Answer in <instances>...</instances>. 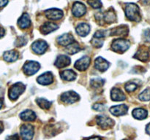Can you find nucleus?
<instances>
[{
  "instance_id": "25",
  "label": "nucleus",
  "mask_w": 150,
  "mask_h": 140,
  "mask_svg": "<svg viewBox=\"0 0 150 140\" xmlns=\"http://www.w3.org/2000/svg\"><path fill=\"white\" fill-rule=\"evenodd\" d=\"M20 117L23 121H34L36 118V115L32 110H25L20 114Z\"/></svg>"
},
{
  "instance_id": "1",
  "label": "nucleus",
  "mask_w": 150,
  "mask_h": 140,
  "mask_svg": "<svg viewBox=\"0 0 150 140\" xmlns=\"http://www.w3.org/2000/svg\"><path fill=\"white\" fill-rule=\"evenodd\" d=\"M125 11V15L127 18L132 21L139 22L142 19L140 15V9L139 6L134 3L126 4Z\"/></svg>"
},
{
  "instance_id": "8",
  "label": "nucleus",
  "mask_w": 150,
  "mask_h": 140,
  "mask_svg": "<svg viewBox=\"0 0 150 140\" xmlns=\"http://www.w3.org/2000/svg\"><path fill=\"white\" fill-rule=\"evenodd\" d=\"M45 15L47 18L51 20H60L63 17V12L59 9L52 8L45 10Z\"/></svg>"
},
{
  "instance_id": "48",
  "label": "nucleus",
  "mask_w": 150,
  "mask_h": 140,
  "mask_svg": "<svg viewBox=\"0 0 150 140\" xmlns=\"http://www.w3.org/2000/svg\"><path fill=\"white\" fill-rule=\"evenodd\" d=\"M149 49H150V48H149Z\"/></svg>"
},
{
  "instance_id": "44",
  "label": "nucleus",
  "mask_w": 150,
  "mask_h": 140,
  "mask_svg": "<svg viewBox=\"0 0 150 140\" xmlns=\"http://www.w3.org/2000/svg\"><path fill=\"white\" fill-rule=\"evenodd\" d=\"M142 2L144 4H150V0H142Z\"/></svg>"
},
{
  "instance_id": "43",
  "label": "nucleus",
  "mask_w": 150,
  "mask_h": 140,
  "mask_svg": "<svg viewBox=\"0 0 150 140\" xmlns=\"http://www.w3.org/2000/svg\"><path fill=\"white\" fill-rule=\"evenodd\" d=\"M86 140H102V139H101L100 138H99V137L95 136V137H92V138H89Z\"/></svg>"
},
{
  "instance_id": "42",
  "label": "nucleus",
  "mask_w": 150,
  "mask_h": 140,
  "mask_svg": "<svg viewBox=\"0 0 150 140\" xmlns=\"http://www.w3.org/2000/svg\"><path fill=\"white\" fill-rule=\"evenodd\" d=\"M4 35V30L2 29V28L0 27V38L2 37Z\"/></svg>"
},
{
  "instance_id": "40",
  "label": "nucleus",
  "mask_w": 150,
  "mask_h": 140,
  "mask_svg": "<svg viewBox=\"0 0 150 140\" xmlns=\"http://www.w3.org/2000/svg\"><path fill=\"white\" fill-rule=\"evenodd\" d=\"M8 0H0V7H3L7 5Z\"/></svg>"
},
{
  "instance_id": "33",
  "label": "nucleus",
  "mask_w": 150,
  "mask_h": 140,
  "mask_svg": "<svg viewBox=\"0 0 150 140\" xmlns=\"http://www.w3.org/2000/svg\"><path fill=\"white\" fill-rule=\"evenodd\" d=\"M88 4L95 9L100 8L102 7V2L100 0H88Z\"/></svg>"
},
{
  "instance_id": "46",
  "label": "nucleus",
  "mask_w": 150,
  "mask_h": 140,
  "mask_svg": "<svg viewBox=\"0 0 150 140\" xmlns=\"http://www.w3.org/2000/svg\"><path fill=\"white\" fill-rule=\"evenodd\" d=\"M2 104H3L2 100H1V99H0V109H1V106H2Z\"/></svg>"
},
{
  "instance_id": "9",
  "label": "nucleus",
  "mask_w": 150,
  "mask_h": 140,
  "mask_svg": "<svg viewBox=\"0 0 150 140\" xmlns=\"http://www.w3.org/2000/svg\"><path fill=\"white\" fill-rule=\"evenodd\" d=\"M72 13L73 15L76 18H79L83 16L86 13V7L83 3L76 1L73 4V8H72Z\"/></svg>"
},
{
  "instance_id": "16",
  "label": "nucleus",
  "mask_w": 150,
  "mask_h": 140,
  "mask_svg": "<svg viewBox=\"0 0 150 140\" xmlns=\"http://www.w3.org/2000/svg\"><path fill=\"white\" fill-rule=\"evenodd\" d=\"M110 64L102 57H98L95 61V67L100 71H105L109 67Z\"/></svg>"
},
{
  "instance_id": "30",
  "label": "nucleus",
  "mask_w": 150,
  "mask_h": 140,
  "mask_svg": "<svg viewBox=\"0 0 150 140\" xmlns=\"http://www.w3.org/2000/svg\"><path fill=\"white\" fill-rule=\"evenodd\" d=\"M104 80L100 77H96V78H93L91 80V86L94 88H98L102 87L104 85Z\"/></svg>"
},
{
  "instance_id": "5",
  "label": "nucleus",
  "mask_w": 150,
  "mask_h": 140,
  "mask_svg": "<svg viewBox=\"0 0 150 140\" xmlns=\"http://www.w3.org/2000/svg\"><path fill=\"white\" fill-rule=\"evenodd\" d=\"M21 135L23 140H32L34 136V127L31 124H23L21 128Z\"/></svg>"
},
{
  "instance_id": "13",
  "label": "nucleus",
  "mask_w": 150,
  "mask_h": 140,
  "mask_svg": "<svg viewBox=\"0 0 150 140\" xmlns=\"http://www.w3.org/2000/svg\"><path fill=\"white\" fill-rule=\"evenodd\" d=\"M128 107L125 104H120L117 106H113L110 108V112L114 116H122L127 113Z\"/></svg>"
},
{
  "instance_id": "10",
  "label": "nucleus",
  "mask_w": 150,
  "mask_h": 140,
  "mask_svg": "<svg viewBox=\"0 0 150 140\" xmlns=\"http://www.w3.org/2000/svg\"><path fill=\"white\" fill-rule=\"evenodd\" d=\"M48 44L44 40H38L32 45V50L37 54H43L48 48Z\"/></svg>"
},
{
  "instance_id": "32",
  "label": "nucleus",
  "mask_w": 150,
  "mask_h": 140,
  "mask_svg": "<svg viewBox=\"0 0 150 140\" xmlns=\"http://www.w3.org/2000/svg\"><path fill=\"white\" fill-rule=\"evenodd\" d=\"M138 88V85L133 82H130V83H126L125 85V90L127 92H133L135 91Z\"/></svg>"
},
{
  "instance_id": "20",
  "label": "nucleus",
  "mask_w": 150,
  "mask_h": 140,
  "mask_svg": "<svg viewBox=\"0 0 150 140\" xmlns=\"http://www.w3.org/2000/svg\"><path fill=\"white\" fill-rule=\"evenodd\" d=\"M76 33L81 36H86L90 32V26L88 23H81L76 27Z\"/></svg>"
},
{
  "instance_id": "29",
  "label": "nucleus",
  "mask_w": 150,
  "mask_h": 140,
  "mask_svg": "<svg viewBox=\"0 0 150 140\" xmlns=\"http://www.w3.org/2000/svg\"><path fill=\"white\" fill-rule=\"evenodd\" d=\"M36 102L40 107L44 109H48L51 106V102H49L47 99H43V98H40V99H36Z\"/></svg>"
},
{
  "instance_id": "21",
  "label": "nucleus",
  "mask_w": 150,
  "mask_h": 140,
  "mask_svg": "<svg viewBox=\"0 0 150 140\" xmlns=\"http://www.w3.org/2000/svg\"><path fill=\"white\" fill-rule=\"evenodd\" d=\"M18 25L21 29H27L31 26V20L27 13H23L18 20Z\"/></svg>"
},
{
  "instance_id": "34",
  "label": "nucleus",
  "mask_w": 150,
  "mask_h": 140,
  "mask_svg": "<svg viewBox=\"0 0 150 140\" xmlns=\"http://www.w3.org/2000/svg\"><path fill=\"white\" fill-rule=\"evenodd\" d=\"M26 42H27V40H26L25 36H19L17 39V40H16L15 45L18 47H21L26 45Z\"/></svg>"
},
{
  "instance_id": "6",
  "label": "nucleus",
  "mask_w": 150,
  "mask_h": 140,
  "mask_svg": "<svg viewBox=\"0 0 150 140\" xmlns=\"http://www.w3.org/2000/svg\"><path fill=\"white\" fill-rule=\"evenodd\" d=\"M80 99V96L74 91H67L61 95V100L65 104H73Z\"/></svg>"
},
{
  "instance_id": "38",
  "label": "nucleus",
  "mask_w": 150,
  "mask_h": 140,
  "mask_svg": "<svg viewBox=\"0 0 150 140\" xmlns=\"http://www.w3.org/2000/svg\"><path fill=\"white\" fill-rule=\"evenodd\" d=\"M6 140H19V137L18 134H14L12 136H8L6 138Z\"/></svg>"
},
{
  "instance_id": "47",
  "label": "nucleus",
  "mask_w": 150,
  "mask_h": 140,
  "mask_svg": "<svg viewBox=\"0 0 150 140\" xmlns=\"http://www.w3.org/2000/svg\"><path fill=\"white\" fill-rule=\"evenodd\" d=\"M124 140H128V139H124Z\"/></svg>"
},
{
  "instance_id": "4",
  "label": "nucleus",
  "mask_w": 150,
  "mask_h": 140,
  "mask_svg": "<svg viewBox=\"0 0 150 140\" xmlns=\"http://www.w3.org/2000/svg\"><path fill=\"white\" fill-rule=\"evenodd\" d=\"M40 68V65L38 62L35 61H28L24 64L23 66V72L28 76L33 75L36 74Z\"/></svg>"
},
{
  "instance_id": "23",
  "label": "nucleus",
  "mask_w": 150,
  "mask_h": 140,
  "mask_svg": "<svg viewBox=\"0 0 150 140\" xmlns=\"http://www.w3.org/2000/svg\"><path fill=\"white\" fill-rule=\"evenodd\" d=\"M61 78L65 81H73L76 79V73L72 69H65L60 73Z\"/></svg>"
},
{
  "instance_id": "7",
  "label": "nucleus",
  "mask_w": 150,
  "mask_h": 140,
  "mask_svg": "<svg viewBox=\"0 0 150 140\" xmlns=\"http://www.w3.org/2000/svg\"><path fill=\"white\" fill-rule=\"evenodd\" d=\"M97 123L100 128L107 129V128H111L114 125V121L107 116L100 115L97 117Z\"/></svg>"
},
{
  "instance_id": "36",
  "label": "nucleus",
  "mask_w": 150,
  "mask_h": 140,
  "mask_svg": "<svg viewBox=\"0 0 150 140\" xmlns=\"http://www.w3.org/2000/svg\"><path fill=\"white\" fill-rule=\"evenodd\" d=\"M92 44L96 48H101L103 45V41L102 39H98V38L93 37L92 40Z\"/></svg>"
},
{
  "instance_id": "22",
  "label": "nucleus",
  "mask_w": 150,
  "mask_h": 140,
  "mask_svg": "<svg viewBox=\"0 0 150 140\" xmlns=\"http://www.w3.org/2000/svg\"><path fill=\"white\" fill-rule=\"evenodd\" d=\"M128 34V28L127 26H120L110 32L111 36H127Z\"/></svg>"
},
{
  "instance_id": "3",
  "label": "nucleus",
  "mask_w": 150,
  "mask_h": 140,
  "mask_svg": "<svg viewBox=\"0 0 150 140\" xmlns=\"http://www.w3.org/2000/svg\"><path fill=\"white\" fill-rule=\"evenodd\" d=\"M25 90V85L22 83H16L9 90V98L12 100L17 99Z\"/></svg>"
},
{
  "instance_id": "12",
  "label": "nucleus",
  "mask_w": 150,
  "mask_h": 140,
  "mask_svg": "<svg viewBox=\"0 0 150 140\" xmlns=\"http://www.w3.org/2000/svg\"><path fill=\"white\" fill-rule=\"evenodd\" d=\"M53 80H54V77L51 71H46L43 73L37 79L38 83L42 85H48L51 84L53 83Z\"/></svg>"
},
{
  "instance_id": "24",
  "label": "nucleus",
  "mask_w": 150,
  "mask_h": 140,
  "mask_svg": "<svg viewBox=\"0 0 150 140\" xmlns=\"http://www.w3.org/2000/svg\"><path fill=\"white\" fill-rule=\"evenodd\" d=\"M3 58L7 62H14L18 58V53L16 50H9L4 52Z\"/></svg>"
},
{
  "instance_id": "15",
  "label": "nucleus",
  "mask_w": 150,
  "mask_h": 140,
  "mask_svg": "<svg viewBox=\"0 0 150 140\" xmlns=\"http://www.w3.org/2000/svg\"><path fill=\"white\" fill-rule=\"evenodd\" d=\"M70 62H71L70 58H69L67 55H60L57 57L54 64H55V66L57 67V68L62 69V68H64V67L67 66L68 65H70Z\"/></svg>"
},
{
  "instance_id": "31",
  "label": "nucleus",
  "mask_w": 150,
  "mask_h": 140,
  "mask_svg": "<svg viewBox=\"0 0 150 140\" xmlns=\"http://www.w3.org/2000/svg\"><path fill=\"white\" fill-rule=\"evenodd\" d=\"M139 99L144 102L150 100V88H146L139 95Z\"/></svg>"
},
{
  "instance_id": "11",
  "label": "nucleus",
  "mask_w": 150,
  "mask_h": 140,
  "mask_svg": "<svg viewBox=\"0 0 150 140\" xmlns=\"http://www.w3.org/2000/svg\"><path fill=\"white\" fill-rule=\"evenodd\" d=\"M90 58L88 56H83L77 60L74 64L75 68L79 71H85L88 69L90 64Z\"/></svg>"
},
{
  "instance_id": "18",
  "label": "nucleus",
  "mask_w": 150,
  "mask_h": 140,
  "mask_svg": "<svg viewBox=\"0 0 150 140\" xmlns=\"http://www.w3.org/2000/svg\"><path fill=\"white\" fill-rule=\"evenodd\" d=\"M58 28V25L56 24V23H51V22H46L41 26L40 32L43 34H48L57 30Z\"/></svg>"
},
{
  "instance_id": "2",
  "label": "nucleus",
  "mask_w": 150,
  "mask_h": 140,
  "mask_svg": "<svg viewBox=\"0 0 150 140\" xmlns=\"http://www.w3.org/2000/svg\"><path fill=\"white\" fill-rule=\"evenodd\" d=\"M130 43L129 41L124 39H117L113 41L111 44V48L114 52L119 53H123L130 48Z\"/></svg>"
},
{
  "instance_id": "41",
  "label": "nucleus",
  "mask_w": 150,
  "mask_h": 140,
  "mask_svg": "<svg viewBox=\"0 0 150 140\" xmlns=\"http://www.w3.org/2000/svg\"><path fill=\"white\" fill-rule=\"evenodd\" d=\"M146 132L149 135H150V123L149 124H147L146 126Z\"/></svg>"
},
{
  "instance_id": "35",
  "label": "nucleus",
  "mask_w": 150,
  "mask_h": 140,
  "mask_svg": "<svg viewBox=\"0 0 150 140\" xmlns=\"http://www.w3.org/2000/svg\"><path fill=\"white\" fill-rule=\"evenodd\" d=\"M107 31L105 30H99L97 31L94 34V37L98 38V39H103L107 34Z\"/></svg>"
},
{
  "instance_id": "14",
  "label": "nucleus",
  "mask_w": 150,
  "mask_h": 140,
  "mask_svg": "<svg viewBox=\"0 0 150 140\" xmlns=\"http://www.w3.org/2000/svg\"><path fill=\"white\" fill-rule=\"evenodd\" d=\"M98 20L102 19L105 23H114L116 20V15L114 13V10H108L104 13H99L98 14Z\"/></svg>"
},
{
  "instance_id": "37",
  "label": "nucleus",
  "mask_w": 150,
  "mask_h": 140,
  "mask_svg": "<svg viewBox=\"0 0 150 140\" xmlns=\"http://www.w3.org/2000/svg\"><path fill=\"white\" fill-rule=\"evenodd\" d=\"M92 109H95V110L99 111V112H102V111H103L105 109V106H104V104H95L92 106Z\"/></svg>"
},
{
  "instance_id": "39",
  "label": "nucleus",
  "mask_w": 150,
  "mask_h": 140,
  "mask_svg": "<svg viewBox=\"0 0 150 140\" xmlns=\"http://www.w3.org/2000/svg\"><path fill=\"white\" fill-rule=\"evenodd\" d=\"M144 37L147 42H150V29H148V30L145 31Z\"/></svg>"
},
{
  "instance_id": "27",
  "label": "nucleus",
  "mask_w": 150,
  "mask_h": 140,
  "mask_svg": "<svg viewBox=\"0 0 150 140\" xmlns=\"http://www.w3.org/2000/svg\"><path fill=\"white\" fill-rule=\"evenodd\" d=\"M65 50L68 54L73 55V54L77 53L79 51L81 50V47L78 42L74 41V42H73L72 43H70V45L66 46Z\"/></svg>"
},
{
  "instance_id": "17",
  "label": "nucleus",
  "mask_w": 150,
  "mask_h": 140,
  "mask_svg": "<svg viewBox=\"0 0 150 140\" xmlns=\"http://www.w3.org/2000/svg\"><path fill=\"white\" fill-rule=\"evenodd\" d=\"M111 98L113 101L115 102H121L125 100L126 96L122 90L117 88H114L111 90Z\"/></svg>"
},
{
  "instance_id": "19",
  "label": "nucleus",
  "mask_w": 150,
  "mask_h": 140,
  "mask_svg": "<svg viewBox=\"0 0 150 140\" xmlns=\"http://www.w3.org/2000/svg\"><path fill=\"white\" fill-rule=\"evenodd\" d=\"M74 41V37L73 35L69 34H64L57 38V42L62 46H67Z\"/></svg>"
},
{
  "instance_id": "45",
  "label": "nucleus",
  "mask_w": 150,
  "mask_h": 140,
  "mask_svg": "<svg viewBox=\"0 0 150 140\" xmlns=\"http://www.w3.org/2000/svg\"><path fill=\"white\" fill-rule=\"evenodd\" d=\"M3 128H4V127H3L2 123L0 122V134L3 131Z\"/></svg>"
},
{
  "instance_id": "26",
  "label": "nucleus",
  "mask_w": 150,
  "mask_h": 140,
  "mask_svg": "<svg viewBox=\"0 0 150 140\" xmlns=\"http://www.w3.org/2000/svg\"><path fill=\"white\" fill-rule=\"evenodd\" d=\"M148 115L147 111L143 108H136L133 111V116L136 119L144 120L146 118Z\"/></svg>"
},
{
  "instance_id": "28",
  "label": "nucleus",
  "mask_w": 150,
  "mask_h": 140,
  "mask_svg": "<svg viewBox=\"0 0 150 140\" xmlns=\"http://www.w3.org/2000/svg\"><path fill=\"white\" fill-rule=\"evenodd\" d=\"M134 58H136L137 59L145 62V61H147L149 60V54L148 52V51L146 50L140 49L136 52V55H134Z\"/></svg>"
}]
</instances>
